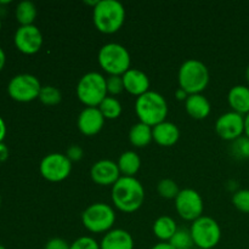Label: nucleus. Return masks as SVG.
<instances>
[{
	"label": "nucleus",
	"mask_w": 249,
	"mask_h": 249,
	"mask_svg": "<svg viewBox=\"0 0 249 249\" xmlns=\"http://www.w3.org/2000/svg\"><path fill=\"white\" fill-rule=\"evenodd\" d=\"M129 140H130L131 145L135 146V147H146L153 140L152 126L141 123V122L134 124L129 131Z\"/></svg>",
	"instance_id": "obj_22"
},
{
	"label": "nucleus",
	"mask_w": 249,
	"mask_h": 249,
	"mask_svg": "<svg viewBox=\"0 0 249 249\" xmlns=\"http://www.w3.org/2000/svg\"><path fill=\"white\" fill-rule=\"evenodd\" d=\"M151 249H175L169 242H160L153 246Z\"/></svg>",
	"instance_id": "obj_38"
},
{
	"label": "nucleus",
	"mask_w": 249,
	"mask_h": 249,
	"mask_svg": "<svg viewBox=\"0 0 249 249\" xmlns=\"http://www.w3.org/2000/svg\"><path fill=\"white\" fill-rule=\"evenodd\" d=\"M194 245L199 249H213L221 240V228L218 221L211 216L202 215L192 221L190 228Z\"/></svg>",
	"instance_id": "obj_8"
},
{
	"label": "nucleus",
	"mask_w": 249,
	"mask_h": 249,
	"mask_svg": "<svg viewBox=\"0 0 249 249\" xmlns=\"http://www.w3.org/2000/svg\"><path fill=\"white\" fill-rule=\"evenodd\" d=\"M92 21L99 32L113 34L123 27L125 22V9L117 0H100L92 9Z\"/></svg>",
	"instance_id": "obj_2"
},
{
	"label": "nucleus",
	"mask_w": 249,
	"mask_h": 249,
	"mask_svg": "<svg viewBox=\"0 0 249 249\" xmlns=\"http://www.w3.org/2000/svg\"><path fill=\"white\" fill-rule=\"evenodd\" d=\"M105 117L97 107H85L78 117L77 125L80 133L85 136H94L102 130Z\"/></svg>",
	"instance_id": "obj_15"
},
{
	"label": "nucleus",
	"mask_w": 249,
	"mask_h": 249,
	"mask_svg": "<svg viewBox=\"0 0 249 249\" xmlns=\"http://www.w3.org/2000/svg\"><path fill=\"white\" fill-rule=\"evenodd\" d=\"M38 10L34 2L23 0L16 6V18L21 26H31L36 21Z\"/></svg>",
	"instance_id": "obj_24"
},
{
	"label": "nucleus",
	"mask_w": 249,
	"mask_h": 249,
	"mask_svg": "<svg viewBox=\"0 0 249 249\" xmlns=\"http://www.w3.org/2000/svg\"><path fill=\"white\" fill-rule=\"evenodd\" d=\"M245 135L249 138V113L245 116Z\"/></svg>",
	"instance_id": "obj_40"
},
{
	"label": "nucleus",
	"mask_w": 249,
	"mask_h": 249,
	"mask_svg": "<svg viewBox=\"0 0 249 249\" xmlns=\"http://www.w3.org/2000/svg\"><path fill=\"white\" fill-rule=\"evenodd\" d=\"M97 60L100 67L108 75H123L130 70V53L122 44H105L99 50Z\"/></svg>",
	"instance_id": "obj_5"
},
{
	"label": "nucleus",
	"mask_w": 249,
	"mask_h": 249,
	"mask_svg": "<svg viewBox=\"0 0 249 249\" xmlns=\"http://www.w3.org/2000/svg\"><path fill=\"white\" fill-rule=\"evenodd\" d=\"M111 198L118 211L123 213H134L143 204L145 189L136 178L121 177L112 186Z\"/></svg>",
	"instance_id": "obj_1"
},
{
	"label": "nucleus",
	"mask_w": 249,
	"mask_h": 249,
	"mask_svg": "<svg viewBox=\"0 0 249 249\" xmlns=\"http://www.w3.org/2000/svg\"><path fill=\"white\" fill-rule=\"evenodd\" d=\"M90 177L92 181L100 186H113L122 174L116 162L111 160H101L92 164Z\"/></svg>",
	"instance_id": "obj_14"
},
{
	"label": "nucleus",
	"mask_w": 249,
	"mask_h": 249,
	"mask_svg": "<svg viewBox=\"0 0 249 249\" xmlns=\"http://www.w3.org/2000/svg\"><path fill=\"white\" fill-rule=\"evenodd\" d=\"M38 99L40 100L41 104L46 105V106H56L62 100V94L57 88L53 87V85H45L41 88Z\"/></svg>",
	"instance_id": "obj_26"
},
{
	"label": "nucleus",
	"mask_w": 249,
	"mask_h": 249,
	"mask_svg": "<svg viewBox=\"0 0 249 249\" xmlns=\"http://www.w3.org/2000/svg\"><path fill=\"white\" fill-rule=\"evenodd\" d=\"M65 155L67 156V158L71 162H78V160H82L83 156H84V150H83L79 145H71L70 147L67 148V152H66Z\"/></svg>",
	"instance_id": "obj_33"
},
{
	"label": "nucleus",
	"mask_w": 249,
	"mask_h": 249,
	"mask_svg": "<svg viewBox=\"0 0 249 249\" xmlns=\"http://www.w3.org/2000/svg\"><path fill=\"white\" fill-rule=\"evenodd\" d=\"M71 245L67 242L66 240L60 237H55V238H51L46 242L45 247L44 249H70Z\"/></svg>",
	"instance_id": "obj_34"
},
{
	"label": "nucleus",
	"mask_w": 249,
	"mask_h": 249,
	"mask_svg": "<svg viewBox=\"0 0 249 249\" xmlns=\"http://www.w3.org/2000/svg\"><path fill=\"white\" fill-rule=\"evenodd\" d=\"M175 97H177L179 101H186V99L189 97V94H187L185 90H182L181 88H179V89L175 91Z\"/></svg>",
	"instance_id": "obj_36"
},
{
	"label": "nucleus",
	"mask_w": 249,
	"mask_h": 249,
	"mask_svg": "<svg viewBox=\"0 0 249 249\" xmlns=\"http://www.w3.org/2000/svg\"><path fill=\"white\" fill-rule=\"evenodd\" d=\"M0 29H1V21H0Z\"/></svg>",
	"instance_id": "obj_44"
},
{
	"label": "nucleus",
	"mask_w": 249,
	"mask_h": 249,
	"mask_svg": "<svg viewBox=\"0 0 249 249\" xmlns=\"http://www.w3.org/2000/svg\"><path fill=\"white\" fill-rule=\"evenodd\" d=\"M157 191L160 197L165 199H175L180 190L177 182L172 179H162L157 185Z\"/></svg>",
	"instance_id": "obj_28"
},
{
	"label": "nucleus",
	"mask_w": 249,
	"mask_h": 249,
	"mask_svg": "<svg viewBox=\"0 0 249 249\" xmlns=\"http://www.w3.org/2000/svg\"><path fill=\"white\" fill-rule=\"evenodd\" d=\"M77 96L87 107H99L108 96L106 78L99 72H89L83 75L77 84Z\"/></svg>",
	"instance_id": "obj_6"
},
{
	"label": "nucleus",
	"mask_w": 249,
	"mask_h": 249,
	"mask_svg": "<svg viewBox=\"0 0 249 249\" xmlns=\"http://www.w3.org/2000/svg\"><path fill=\"white\" fill-rule=\"evenodd\" d=\"M124 90L134 96L139 97L150 91V79L145 72L136 68H130L123 75Z\"/></svg>",
	"instance_id": "obj_16"
},
{
	"label": "nucleus",
	"mask_w": 249,
	"mask_h": 249,
	"mask_svg": "<svg viewBox=\"0 0 249 249\" xmlns=\"http://www.w3.org/2000/svg\"><path fill=\"white\" fill-rule=\"evenodd\" d=\"M185 108L190 117H192L194 119H198V121L206 119L212 111L211 102L202 94L189 95L185 101Z\"/></svg>",
	"instance_id": "obj_19"
},
{
	"label": "nucleus",
	"mask_w": 249,
	"mask_h": 249,
	"mask_svg": "<svg viewBox=\"0 0 249 249\" xmlns=\"http://www.w3.org/2000/svg\"><path fill=\"white\" fill-rule=\"evenodd\" d=\"M135 112L141 123L150 126L165 122L168 116V104L164 97L157 91H147L136 97Z\"/></svg>",
	"instance_id": "obj_3"
},
{
	"label": "nucleus",
	"mask_w": 249,
	"mask_h": 249,
	"mask_svg": "<svg viewBox=\"0 0 249 249\" xmlns=\"http://www.w3.org/2000/svg\"><path fill=\"white\" fill-rule=\"evenodd\" d=\"M107 92L111 95H118L124 90V82L122 75H108L106 78Z\"/></svg>",
	"instance_id": "obj_31"
},
{
	"label": "nucleus",
	"mask_w": 249,
	"mask_h": 249,
	"mask_svg": "<svg viewBox=\"0 0 249 249\" xmlns=\"http://www.w3.org/2000/svg\"><path fill=\"white\" fill-rule=\"evenodd\" d=\"M177 221L169 215H162L153 223V233L160 242H169L178 231Z\"/></svg>",
	"instance_id": "obj_21"
},
{
	"label": "nucleus",
	"mask_w": 249,
	"mask_h": 249,
	"mask_svg": "<svg viewBox=\"0 0 249 249\" xmlns=\"http://www.w3.org/2000/svg\"><path fill=\"white\" fill-rule=\"evenodd\" d=\"M0 207H1V196H0Z\"/></svg>",
	"instance_id": "obj_43"
},
{
	"label": "nucleus",
	"mask_w": 249,
	"mask_h": 249,
	"mask_svg": "<svg viewBox=\"0 0 249 249\" xmlns=\"http://www.w3.org/2000/svg\"><path fill=\"white\" fill-rule=\"evenodd\" d=\"M215 131L223 140H237L245 134V116L233 111L221 114L216 119Z\"/></svg>",
	"instance_id": "obj_12"
},
{
	"label": "nucleus",
	"mask_w": 249,
	"mask_h": 249,
	"mask_svg": "<svg viewBox=\"0 0 249 249\" xmlns=\"http://www.w3.org/2000/svg\"><path fill=\"white\" fill-rule=\"evenodd\" d=\"M246 79H247V82L249 83V65L248 67L246 68Z\"/></svg>",
	"instance_id": "obj_41"
},
{
	"label": "nucleus",
	"mask_w": 249,
	"mask_h": 249,
	"mask_svg": "<svg viewBox=\"0 0 249 249\" xmlns=\"http://www.w3.org/2000/svg\"><path fill=\"white\" fill-rule=\"evenodd\" d=\"M70 249H101L100 243L90 236H82L71 243Z\"/></svg>",
	"instance_id": "obj_32"
},
{
	"label": "nucleus",
	"mask_w": 249,
	"mask_h": 249,
	"mask_svg": "<svg viewBox=\"0 0 249 249\" xmlns=\"http://www.w3.org/2000/svg\"><path fill=\"white\" fill-rule=\"evenodd\" d=\"M0 249H6V248H5L4 246H1V245H0Z\"/></svg>",
	"instance_id": "obj_42"
},
{
	"label": "nucleus",
	"mask_w": 249,
	"mask_h": 249,
	"mask_svg": "<svg viewBox=\"0 0 249 249\" xmlns=\"http://www.w3.org/2000/svg\"><path fill=\"white\" fill-rule=\"evenodd\" d=\"M153 140L157 145L163 147L174 146L179 141L180 130L172 122H162L152 128Z\"/></svg>",
	"instance_id": "obj_18"
},
{
	"label": "nucleus",
	"mask_w": 249,
	"mask_h": 249,
	"mask_svg": "<svg viewBox=\"0 0 249 249\" xmlns=\"http://www.w3.org/2000/svg\"><path fill=\"white\" fill-rule=\"evenodd\" d=\"M41 84L33 74L22 73L12 78L7 85L10 97L18 102H31L38 99L41 90Z\"/></svg>",
	"instance_id": "obj_9"
},
{
	"label": "nucleus",
	"mask_w": 249,
	"mask_h": 249,
	"mask_svg": "<svg viewBox=\"0 0 249 249\" xmlns=\"http://www.w3.org/2000/svg\"><path fill=\"white\" fill-rule=\"evenodd\" d=\"M122 177H134L138 174L141 167V160L135 151H125L119 156L117 162Z\"/></svg>",
	"instance_id": "obj_23"
},
{
	"label": "nucleus",
	"mask_w": 249,
	"mask_h": 249,
	"mask_svg": "<svg viewBox=\"0 0 249 249\" xmlns=\"http://www.w3.org/2000/svg\"><path fill=\"white\" fill-rule=\"evenodd\" d=\"M169 243L175 249H191L195 246L190 230L180 228L178 229V231L173 236L172 240L169 241Z\"/></svg>",
	"instance_id": "obj_27"
},
{
	"label": "nucleus",
	"mask_w": 249,
	"mask_h": 249,
	"mask_svg": "<svg viewBox=\"0 0 249 249\" xmlns=\"http://www.w3.org/2000/svg\"><path fill=\"white\" fill-rule=\"evenodd\" d=\"M135 243L130 233L123 229H112L100 242L101 249H134Z\"/></svg>",
	"instance_id": "obj_17"
},
{
	"label": "nucleus",
	"mask_w": 249,
	"mask_h": 249,
	"mask_svg": "<svg viewBox=\"0 0 249 249\" xmlns=\"http://www.w3.org/2000/svg\"><path fill=\"white\" fill-rule=\"evenodd\" d=\"M232 156L237 160H249V138L243 135L237 140L232 141L231 145Z\"/></svg>",
	"instance_id": "obj_29"
},
{
	"label": "nucleus",
	"mask_w": 249,
	"mask_h": 249,
	"mask_svg": "<svg viewBox=\"0 0 249 249\" xmlns=\"http://www.w3.org/2000/svg\"><path fill=\"white\" fill-rule=\"evenodd\" d=\"M175 201V209L180 218L186 221H195L203 214L204 203L201 195L194 189L180 190Z\"/></svg>",
	"instance_id": "obj_11"
},
{
	"label": "nucleus",
	"mask_w": 249,
	"mask_h": 249,
	"mask_svg": "<svg viewBox=\"0 0 249 249\" xmlns=\"http://www.w3.org/2000/svg\"><path fill=\"white\" fill-rule=\"evenodd\" d=\"M82 223L90 232L106 233L116 223V212L107 203H92L82 213Z\"/></svg>",
	"instance_id": "obj_7"
},
{
	"label": "nucleus",
	"mask_w": 249,
	"mask_h": 249,
	"mask_svg": "<svg viewBox=\"0 0 249 249\" xmlns=\"http://www.w3.org/2000/svg\"><path fill=\"white\" fill-rule=\"evenodd\" d=\"M178 80L189 95L201 94L209 84V71L202 61L190 58L180 66Z\"/></svg>",
	"instance_id": "obj_4"
},
{
	"label": "nucleus",
	"mask_w": 249,
	"mask_h": 249,
	"mask_svg": "<svg viewBox=\"0 0 249 249\" xmlns=\"http://www.w3.org/2000/svg\"><path fill=\"white\" fill-rule=\"evenodd\" d=\"M105 119H117L122 114V104L114 96H107L97 107Z\"/></svg>",
	"instance_id": "obj_25"
},
{
	"label": "nucleus",
	"mask_w": 249,
	"mask_h": 249,
	"mask_svg": "<svg viewBox=\"0 0 249 249\" xmlns=\"http://www.w3.org/2000/svg\"><path fill=\"white\" fill-rule=\"evenodd\" d=\"M16 48L26 55H34L38 53L43 45V34L40 29L34 24L21 26L16 31L14 36Z\"/></svg>",
	"instance_id": "obj_13"
},
{
	"label": "nucleus",
	"mask_w": 249,
	"mask_h": 249,
	"mask_svg": "<svg viewBox=\"0 0 249 249\" xmlns=\"http://www.w3.org/2000/svg\"><path fill=\"white\" fill-rule=\"evenodd\" d=\"M5 62H6V56H5L4 50L0 48V72H1V70L4 68Z\"/></svg>",
	"instance_id": "obj_39"
},
{
	"label": "nucleus",
	"mask_w": 249,
	"mask_h": 249,
	"mask_svg": "<svg viewBox=\"0 0 249 249\" xmlns=\"http://www.w3.org/2000/svg\"><path fill=\"white\" fill-rule=\"evenodd\" d=\"M7 157H9V148L6 147L5 143L0 142V162L6 160Z\"/></svg>",
	"instance_id": "obj_35"
},
{
	"label": "nucleus",
	"mask_w": 249,
	"mask_h": 249,
	"mask_svg": "<svg viewBox=\"0 0 249 249\" xmlns=\"http://www.w3.org/2000/svg\"><path fill=\"white\" fill-rule=\"evenodd\" d=\"M232 204L237 211L249 214V189H241L233 192Z\"/></svg>",
	"instance_id": "obj_30"
},
{
	"label": "nucleus",
	"mask_w": 249,
	"mask_h": 249,
	"mask_svg": "<svg viewBox=\"0 0 249 249\" xmlns=\"http://www.w3.org/2000/svg\"><path fill=\"white\" fill-rule=\"evenodd\" d=\"M5 136H6V124H5L4 119L0 117V142H2Z\"/></svg>",
	"instance_id": "obj_37"
},
{
	"label": "nucleus",
	"mask_w": 249,
	"mask_h": 249,
	"mask_svg": "<svg viewBox=\"0 0 249 249\" xmlns=\"http://www.w3.org/2000/svg\"><path fill=\"white\" fill-rule=\"evenodd\" d=\"M41 177L50 182H60L67 179L72 172V162L63 153H49L39 165Z\"/></svg>",
	"instance_id": "obj_10"
},
{
	"label": "nucleus",
	"mask_w": 249,
	"mask_h": 249,
	"mask_svg": "<svg viewBox=\"0 0 249 249\" xmlns=\"http://www.w3.org/2000/svg\"><path fill=\"white\" fill-rule=\"evenodd\" d=\"M228 102L233 112L246 116L249 113V87L235 85L228 94Z\"/></svg>",
	"instance_id": "obj_20"
}]
</instances>
